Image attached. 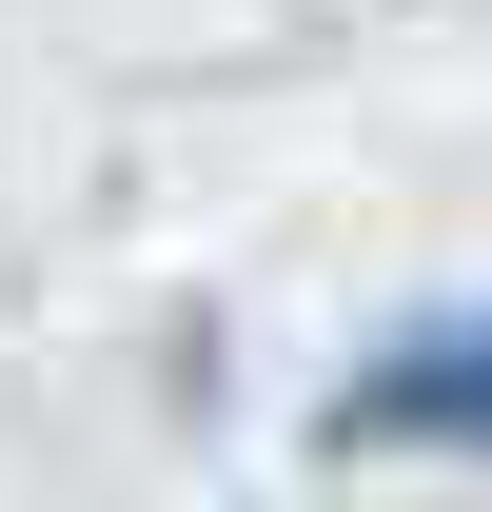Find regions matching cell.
<instances>
[{
  "mask_svg": "<svg viewBox=\"0 0 492 512\" xmlns=\"http://www.w3.org/2000/svg\"><path fill=\"white\" fill-rule=\"evenodd\" d=\"M315 434L335 453H492V296L473 316H414L394 355H355Z\"/></svg>",
  "mask_w": 492,
  "mask_h": 512,
  "instance_id": "6da1fadb",
  "label": "cell"
}]
</instances>
